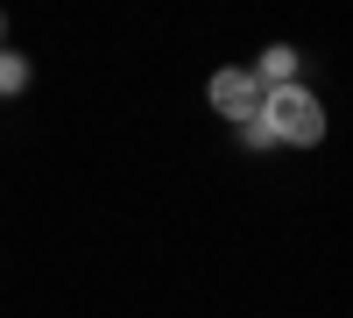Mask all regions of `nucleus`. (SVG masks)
<instances>
[{"label": "nucleus", "mask_w": 353, "mask_h": 318, "mask_svg": "<svg viewBox=\"0 0 353 318\" xmlns=\"http://www.w3.org/2000/svg\"><path fill=\"white\" fill-rule=\"evenodd\" d=\"M0 50H8V8H0Z\"/></svg>", "instance_id": "nucleus-6"}, {"label": "nucleus", "mask_w": 353, "mask_h": 318, "mask_svg": "<svg viewBox=\"0 0 353 318\" xmlns=\"http://www.w3.org/2000/svg\"><path fill=\"white\" fill-rule=\"evenodd\" d=\"M261 128L276 135V149H318V141H325V99H318L311 85L261 92Z\"/></svg>", "instance_id": "nucleus-1"}, {"label": "nucleus", "mask_w": 353, "mask_h": 318, "mask_svg": "<svg viewBox=\"0 0 353 318\" xmlns=\"http://www.w3.org/2000/svg\"><path fill=\"white\" fill-rule=\"evenodd\" d=\"M233 135H241V149H254V156H261V149H276V135L261 128V113H254V121H241V128H233Z\"/></svg>", "instance_id": "nucleus-5"}, {"label": "nucleus", "mask_w": 353, "mask_h": 318, "mask_svg": "<svg viewBox=\"0 0 353 318\" xmlns=\"http://www.w3.org/2000/svg\"><path fill=\"white\" fill-rule=\"evenodd\" d=\"M248 71H254L261 92H283V85H304V57H297V43H269Z\"/></svg>", "instance_id": "nucleus-3"}, {"label": "nucleus", "mask_w": 353, "mask_h": 318, "mask_svg": "<svg viewBox=\"0 0 353 318\" xmlns=\"http://www.w3.org/2000/svg\"><path fill=\"white\" fill-rule=\"evenodd\" d=\"M28 85H36V64L21 50H0V99H21Z\"/></svg>", "instance_id": "nucleus-4"}, {"label": "nucleus", "mask_w": 353, "mask_h": 318, "mask_svg": "<svg viewBox=\"0 0 353 318\" xmlns=\"http://www.w3.org/2000/svg\"><path fill=\"white\" fill-rule=\"evenodd\" d=\"M205 99H212L219 121L241 128V121H254V113H261V85H254V71H248V64H219L212 78H205Z\"/></svg>", "instance_id": "nucleus-2"}]
</instances>
